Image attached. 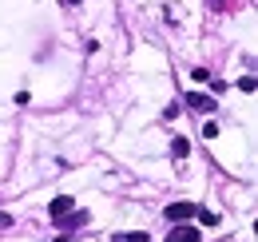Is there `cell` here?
<instances>
[{"mask_svg":"<svg viewBox=\"0 0 258 242\" xmlns=\"http://www.w3.org/2000/svg\"><path fill=\"white\" fill-rule=\"evenodd\" d=\"M72 211H76V199H72V195H60V199H52V207H48V214H52L56 222H64Z\"/></svg>","mask_w":258,"mask_h":242,"instance_id":"cell-1","label":"cell"},{"mask_svg":"<svg viewBox=\"0 0 258 242\" xmlns=\"http://www.w3.org/2000/svg\"><path fill=\"white\" fill-rule=\"evenodd\" d=\"M199 211V207H195V203H171V207H167V218H171V222H187V218H191V214Z\"/></svg>","mask_w":258,"mask_h":242,"instance_id":"cell-2","label":"cell"},{"mask_svg":"<svg viewBox=\"0 0 258 242\" xmlns=\"http://www.w3.org/2000/svg\"><path fill=\"white\" fill-rule=\"evenodd\" d=\"M203 238V230H195V226H187V222H179L171 234H167V242H199Z\"/></svg>","mask_w":258,"mask_h":242,"instance_id":"cell-3","label":"cell"},{"mask_svg":"<svg viewBox=\"0 0 258 242\" xmlns=\"http://www.w3.org/2000/svg\"><path fill=\"white\" fill-rule=\"evenodd\" d=\"M187 103H191L195 111H203V115H211V111L219 107V103H215V95H203V91H191V95H187Z\"/></svg>","mask_w":258,"mask_h":242,"instance_id":"cell-4","label":"cell"},{"mask_svg":"<svg viewBox=\"0 0 258 242\" xmlns=\"http://www.w3.org/2000/svg\"><path fill=\"white\" fill-rule=\"evenodd\" d=\"M199 214V222H203V226H219V214L215 211H207V207H203V211H195Z\"/></svg>","mask_w":258,"mask_h":242,"instance_id":"cell-5","label":"cell"},{"mask_svg":"<svg viewBox=\"0 0 258 242\" xmlns=\"http://www.w3.org/2000/svg\"><path fill=\"white\" fill-rule=\"evenodd\" d=\"M115 242H147V230H131V234H115Z\"/></svg>","mask_w":258,"mask_h":242,"instance_id":"cell-6","label":"cell"},{"mask_svg":"<svg viewBox=\"0 0 258 242\" xmlns=\"http://www.w3.org/2000/svg\"><path fill=\"white\" fill-rule=\"evenodd\" d=\"M187 151H191L187 139H175V143H171V155H175V159H187Z\"/></svg>","mask_w":258,"mask_h":242,"instance_id":"cell-7","label":"cell"},{"mask_svg":"<svg viewBox=\"0 0 258 242\" xmlns=\"http://www.w3.org/2000/svg\"><path fill=\"white\" fill-rule=\"evenodd\" d=\"M219 135V123H203V139H215Z\"/></svg>","mask_w":258,"mask_h":242,"instance_id":"cell-8","label":"cell"},{"mask_svg":"<svg viewBox=\"0 0 258 242\" xmlns=\"http://www.w3.org/2000/svg\"><path fill=\"white\" fill-rule=\"evenodd\" d=\"M56 242H72V238H56Z\"/></svg>","mask_w":258,"mask_h":242,"instance_id":"cell-9","label":"cell"},{"mask_svg":"<svg viewBox=\"0 0 258 242\" xmlns=\"http://www.w3.org/2000/svg\"><path fill=\"white\" fill-rule=\"evenodd\" d=\"M68 4H80V0H68Z\"/></svg>","mask_w":258,"mask_h":242,"instance_id":"cell-10","label":"cell"}]
</instances>
